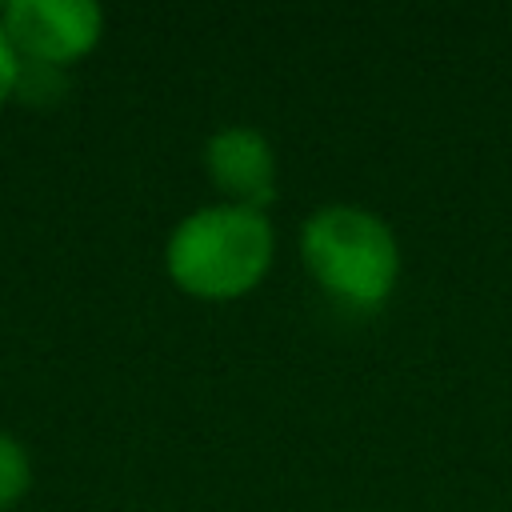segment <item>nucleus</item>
Listing matches in <instances>:
<instances>
[{
  "label": "nucleus",
  "instance_id": "1",
  "mask_svg": "<svg viewBox=\"0 0 512 512\" xmlns=\"http://www.w3.org/2000/svg\"><path fill=\"white\" fill-rule=\"evenodd\" d=\"M276 252L272 224L264 208L248 204H208L184 216L168 236V276L204 300H236L252 292Z\"/></svg>",
  "mask_w": 512,
  "mask_h": 512
},
{
  "label": "nucleus",
  "instance_id": "2",
  "mask_svg": "<svg viewBox=\"0 0 512 512\" xmlns=\"http://www.w3.org/2000/svg\"><path fill=\"white\" fill-rule=\"evenodd\" d=\"M300 256L312 280L352 308L384 304L400 272V248L392 228L376 212L356 204L316 208L304 220Z\"/></svg>",
  "mask_w": 512,
  "mask_h": 512
},
{
  "label": "nucleus",
  "instance_id": "3",
  "mask_svg": "<svg viewBox=\"0 0 512 512\" xmlns=\"http://www.w3.org/2000/svg\"><path fill=\"white\" fill-rule=\"evenodd\" d=\"M0 28L16 56L68 64L100 40L104 16L92 0H12L0 8Z\"/></svg>",
  "mask_w": 512,
  "mask_h": 512
},
{
  "label": "nucleus",
  "instance_id": "4",
  "mask_svg": "<svg viewBox=\"0 0 512 512\" xmlns=\"http://www.w3.org/2000/svg\"><path fill=\"white\" fill-rule=\"evenodd\" d=\"M204 164L216 188H224L232 196V204H248V208H264L272 200L276 188V152L268 144L264 132L248 128V124H232L220 128L208 148H204Z\"/></svg>",
  "mask_w": 512,
  "mask_h": 512
},
{
  "label": "nucleus",
  "instance_id": "5",
  "mask_svg": "<svg viewBox=\"0 0 512 512\" xmlns=\"http://www.w3.org/2000/svg\"><path fill=\"white\" fill-rule=\"evenodd\" d=\"M28 480H32V464H28L24 448L8 432H0V508H8L12 500H20L24 488H28Z\"/></svg>",
  "mask_w": 512,
  "mask_h": 512
},
{
  "label": "nucleus",
  "instance_id": "6",
  "mask_svg": "<svg viewBox=\"0 0 512 512\" xmlns=\"http://www.w3.org/2000/svg\"><path fill=\"white\" fill-rule=\"evenodd\" d=\"M16 84H20V56H16V48L8 44V36L0 28V104L16 92Z\"/></svg>",
  "mask_w": 512,
  "mask_h": 512
}]
</instances>
